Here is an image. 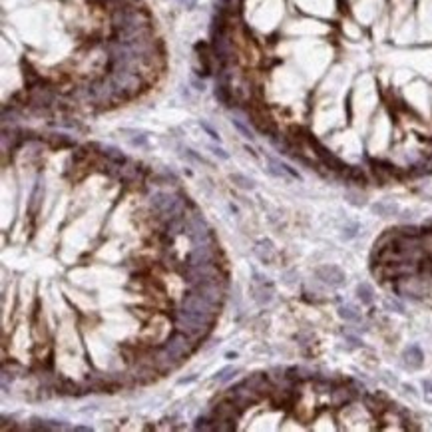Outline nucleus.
<instances>
[{"instance_id":"obj_8","label":"nucleus","mask_w":432,"mask_h":432,"mask_svg":"<svg viewBox=\"0 0 432 432\" xmlns=\"http://www.w3.org/2000/svg\"><path fill=\"white\" fill-rule=\"evenodd\" d=\"M253 297H255V301L259 303V305H265V303H269L271 299H273V285H271V281H267V277H263V275H259V273H253Z\"/></svg>"},{"instance_id":"obj_12","label":"nucleus","mask_w":432,"mask_h":432,"mask_svg":"<svg viewBox=\"0 0 432 432\" xmlns=\"http://www.w3.org/2000/svg\"><path fill=\"white\" fill-rule=\"evenodd\" d=\"M355 400V392L349 388V386H339V388H333L331 390V402L333 406L337 408H343L347 404H351Z\"/></svg>"},{"instance_id":"obj_3","label":"nucleus","mask_w":432,"mask_h":432,"mask_svg":"<svg viewBox=\"0 0 432 432\" xmlns=\"http://www.w3.org/2000/svg\"><path fill=\"white\" fill-rule=\"evenodd\" d=\"M227 398H229L235 406H239L243 412H245L249 406H253V404H257V402L263 400V396H261L257 390H253L251 386H247L245 382H239V384L231 386V388L227 390Z\"/></svg>"},{"instance_id":"obj_11","label":"nucleus","mask_w":432,"mask_h":432,"mask_svg":"<svg viewBox=\"0 0 432 432\" xmlns=\"http://www.w3.org/2000/svg\"><path fill=\"white\" fill-rule=\"evenodd\" d=\"M152 365L156 367V370L158 372H170V370H176L180 365H182V361H178L176 357H172L164 347L154 355V359H152Z\"/></svg>"},{"instance_id":"obj_21","label":"nucleus","mask_w":432,"mask_h":432,"mask_svg":"<svg viewBox=\"0 0 432 432\" xmlns=\"http://www.w3.org/2000/svg\"><path fill=\"white\" fill-rule=\"evenodd\" d=\"M237 372H239V369H235V367H225V369H221V370L215 374V380H217V382H227V380L233 378Z\"/></svg>"},{"instance_id":"obj_2","label":"nucleus","mask_w":432,"mask_h":432,"mask_svg":"<svg viewBox=\"0 0 432 432\" xmlns=\"http://www.w3.org/2000/svg\"><path fill=\"white\" fill-rule=\"evenodd\" d=\"M195 341L191 339V337H187L185 333H182V331H176L174 335H170L168 339H166V343H164V349L172 355V357H176L178 361H184L185 357H189L193 351H195Z\"/></svg>"},{"instance_id":"obj_6","label":"nucleus","mask_w":432,"mask_h":432,"mask_svg":"<svg viewBox=\"0 0 432 432\" xmlns=\"http://www.w3.org/2000/svg\"><path fill=\"white\" fill-rule=\"evenodd\" d=\"M217 255H219V249L215 247L213 241H207V243H199V245H193V249L189 251L185 263L187 265H201V263H217Z\"/></svg>"},{"instance_id":"obj_22","label":"nucleus","mask_w":432,"mask_h":432,"mask_svg":"<svg viewBox=\"0 0 432 432\" xmlns=\"http://www.w3.org/2000/svg\"><path fill=\"white\" fill-rule=\"evenodd\" d=\"M40 191H44V185H40V182H38V185H36V189H34V193H32V203H30V207L32 209H36V205H38V197H40Z\"/></svg>"},{"instance_id":"obj_1","label":"nucleus","mask_w":432,"mask_h":432,"mask_svg":"<svg viewBox=\"0 0 432 432\" xmlns=\"http://www.w3.org/2000/svg\"><path fill=\"white\" fill-rule=\"evenodd\" d=\"M176 321V329L191 337L193 341H201L211 333V325L215 321V315H205V313H189L185 309L174 311L172 313Z\"/></svg>"},{"instance_id":"obj_13","label":"nucleus","mask_w":432,"mask_h":432,"mask_svg":"<svg viewBox=\"0 0 432 432\" xmlns=\"http://www.w3.org/2000/svg\"><path fill=\"white\" fill-rule=\"evenodd\" d=\"M402 359H404V365H406L408 369H420L422 363H424V355H422V351H420L416 345L404 349Z\"/></svg>"},{"instance_id":"obj_20","label":"nucleus","mask_w":432,"mask_h":432,"mask_svg":"<svg viewBox=\"0 0 432 432\" xmlns=\"http://www.w3.org/2000/svg\"><path fill=\"white\" fill-rule=\"evenodd\" d=\"M372 211L382 215V217H390V215L398 213V207L392 205V203H376V205H372Z\"/></svg>"},{"instance_id":"obj_14","label":"nucleus","mask_w":432,"mask_h":432,"mask_svg":"<svg viewBox=\"0 0 432 432\" xmlns=\"http://www.w3.org/2000/svg\"><path fill=\"white\" fill-rule=\"evenodd\" d=\"M255 255H257L263 263H271V261L275 259V247H273V243H271L269 239L257 241V245H255Z\"/></svg>"},{"instance_id":"obj_15","label":"nucleus","mask_w":432,"mask_h":432,"mask_svg":"<svg viewBox=\"0 0 432 432\" xmlns=\"http://www.w3.org/2000/svg\"><path fill=\"white\" fill-rule=\"evenodd\" d=\"M46 139H48V143L54 150L56 148H76V143L68 135H64V133H50Z\"/></svg>"},{"instance_id":"obj_17","label":"nucleus","mask_w":432,"mask_h":432,"mask_svg":"<svg viewBox=\"0 0 432 432\" xmlns=\"http://www.w3.org/2000/svg\"><path fill=\"white\" fill-rule=\"evenodd\" d=\"M339 317L349 321V323H359L361 321V313L353 305H341L339 307Z\"/></svg>"},{"instance_id":"obj_9","label":"nucleus","mask_w":432,"mask_h":432,"mask_svg":"<svg viewBox=\"0 0 432 432\" xmlns=\"http://www.w3.org/2000/svg\"><path fill=\"white\" fill-rule=\"evenodd\" d=\"M241 414H243V410H241L239 406H235L229 398H227L225 402H219V404L213 408V412H211L213 418H217V420H225V422H231V424L239 422ZM235 426H237V424H235Z\"/></svg>"},{"instance_id":"obj_19","label":"nucleus","mask_w":432,"mask_h":432,"mask_svg":"<svg viewBox=\"0 0 432 432\" xmlns=\"http://www.w3.org/2000/svg\"><path fill=\"white\" fill-rule=\"evenodd\" d=\"M229 180L237 185V187H241V189H255V182L251 180V178H247V176H243V174H231L229 176Z\"/></svg>"},{"instance_id":"obj_28","label":"nucleus","mask_w":432,"mask_h":432,"mask_svg":"<svg viewBox=\"0 0 432 432\" xmlns=\"http://www.w3.org/2000/svg\"><path fill=\"white\" fill-rule=\"evenodd\" d=\"M72 430H76V432H88V430H92L90 426H74Z\"/></svg>"},{"instance_id":"obj_18","label":"nucleus","mask_w":432,"mask_h":432,"mask_svg":"<svg viewBox=\"0 0 432 432\" xmlns=\"http://www.w3.org/2000/svg\"><path fill=\"white\" fill-rule=\"evenodd\" d=\"M357 297H359L361 303L370 305V303L374 301V293H372V289H370V285H367V283L357 285Z\"/></svg>"},{"instance_id":"obj_10","label":"nucleus","mask_w":432,"mask_h":432,"mask_svg":"<svg viewBox=\"0 0 432 432\" xmlns=\"http://www.w3.org/2000/svg\"><path fill=\"white\" fill-rule=\"evenodd\" d=\"M247 386H251L253 390H257L263 398L265 396H271V392L275 390V382L269 378V374H265V372H255V374H251V376H247L245 380H243Z\"/></svg>"},{"instance_id":"obj_26","label":"nucleus","mask_w":432,"mask_h":432,"mask_svg":"<svg viewBox=\"0 0 432 432\" xmlns=\"http://www.w3.org/2000/svg\"><path fill=\"white\" fill-rule=\"evenodd\" d=\"M386 307L392 309V311H396V313H404V307H402L400 303H396V301H390V299H388V301H386Z\"/></svg>"},{"instance_id":"obj_25","label":"nucleus","mask_w":432,"mask_h":432,"mask_svg":"<svg viewBox=\"0 0 432 432\" xmlns=\"http://www.w3.org/2000/svg\"><path fill=\"white\" fill-rule=\"evenodd\" d=\"M211 152L215 154V156H219L221 160H229V154L223 150V148H217V146H211Z\"/></svg>"},{"instance_id":"obj_16","label":"nucleus","mask_w":432,"mask_h":432,"mask_svg":"<svg viewBox=\"0 0 432 432\" xmlns=\"http://www.w3.org/2000/svg\"><path fill=\"white\" fill-rule=\"evenodd\" d=\"M102 156H104L106 160H110L112 164H118V166H123V164L127 162V158H125L120 150H116V148H112V146L102 148Z\"/></svg>"},{"instance_id":"obj_4","label":"nucleus","mask_w":432,"mask_h":432,"mask_svg":"<svg viewBox=\"0 0 432 432\" xmlns=\"http://www.w3.org/2000/svg\"><path fill=\"white\" fill-rule=\"evenodd\" d=\"M182 309H185L189 313H205V315H217L219 313V305L207 301L205 297H201L199 293H195L191 289L182 297Z\"/></svg>"},{"instance_id":"obj_27","label":"nucleus","mask_w":432,"mask_h":432,"mask_svg":"<svg viewBox=\"0 0 432 432\" xmlns=\"http://www.w3.org/2000/svg\"><path fill=\"white\" fill-rule=\"evenodd\" d=\"M201 127H203V129H205V131H207V133H209L211 137H215V139H217V133H215V131H213V129H211V127H209V125H207L205 122H201Z\"/></svg>"},{"instance_id":"obj_5","label":"nucleus","mask_w":432,"mask_h":432,"mask_svg":"<svg viewBox=\"0 0 432 432\" xmlns=\"http://www.w3.org/2000/svg\"><path fill=\"white\" fill-rule=\"evenodd\" d=\"M185 233H187V237L191 239L193 245L213 241V239H211V229H209L207 221H205L201 215H191V217H187Z\"/></svg>"},{"instance_id":"obj_7","label":"nucleus","mask_w":432,"mask_h":432,"mask_svg":"<svg viewBox=\"0 0 432 432\" xmlns=\"http://www.w3.org/2000/svg\"><path fill=\"white\" fill-rule=\"evenodd\" d=\"M315 275L321 283H325L329 287H341V285H345V279H347L345 271L337 265H321V267H317Z\"/></svg>"},{"instance_id":"obj_23","label":"nucleus","mask_w":432,"mask_h":432,"mask_svg":"<svg viewBox=\"0 0 432 432\" xmlns=\"http://www.w3.org/2000/svg\"><path fill=\"white\" fill-rule=\"evenodd\" d=\"M233 125H235V127H237V129H239V131H241L245 137H249V139L253 137V135H251V131H249V129H247V127H245V125H243L239 120H233Z\"/></svg>"},{"instance_id":"obj_24","label":"nucleus","mask_w":432,"mask_h":432,"mask_svg":"<svg viewBox=\"0 0 432 432\" xmlns=\"http://www.w3.org/2000/svg\"><path fill=\"white\" fill-rule=\"evenodd\" d=\"M422 386H424V396H426V400L432 402V380H424Z\"/></svg>"}]
</instances>
